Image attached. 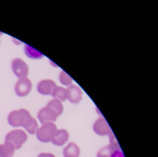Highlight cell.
<instances>
[{"instance_id":"cell-13","label":"cell","mask_w":158,"mask_h":157,"mask_svg":"<svg viewBox=\"0 0 158 157\" xmlns=\"http://www.w3.org/2000/svg\"><path fill=\"white\" fill-rule=\"evenodd\" d=\"M51 95L55 99L58 100L61 102H64L67 99V89L62 87H56Z\"/></svg>"},{"instance_id":"cell-16","label":"cell","mask_w":158,"mask_h":157,"mask_svg":"<svg viewBox=\"0 0 158 157\" xmlns=\"http://www.w3.org/2000/svg\"><path fill=\"white\" fill-rule=\"evenodd\" d=\"M60 80L62 85L70 86L72 85L73 79L64 71H62L60 75Z\"/></svg>"},{"instance_id":"cell-14","label":"cell","mask_w":158,"mask_h":157,"mask_svg":"<svg viewBox=\"0 0 158 157\" xmlns=\"http://www.w3.org/2000/svg\"><path fill=\"white\" fill-rule=\"evenodd\" d=\"M24 51L26 55L31 59H40L44 56L42 53L26 44L25 45Z\"/></svg>"},{"instance_id":"cell-22","label":"cell","mask_w":158,"mask_h":157,"mask_svg":"<svg viewBox=\"0 0 158 157\" xmlns=\"http://www.w3.org/2000/svg\"><path fill=\"white\" fill-rule=\"evenodd\" d=\"M2 34H3V33H2V32H0V36H1L2 35Z\"/></svg>"},{"instance_id":"cell-1","label":"cell","mask_w":158,"mask_h":157,"mask_svg":"<svg viewBox=\"0 0 158 157\" xmlns=\"http://www.w3.org/2000/svg\"><path fill=\"white\" fill-rule=\"evenodd\" d=\"M57 130V126L52 122L45 123L37 130V137L41 142H51L54 138Z\"/></svg>"},{"instance_id":"cell-7","label":"cell","mask_w":158,"mask_h":157,"mask_svg":"<svg viewBox=\"0 0 158 157\" xmlns=\"http://www.w3.org/2000/svg\"><path fill=\"white\" fill-rule=\"evenodd\" d=\"M25 116L21 109L14 110L8 116V122L14 127L23 126L25 122Z\"/></svg>"},{"instance_id":"cell-17","label":"cell","mask_w":158,"mask_h":157,"mask_svg":"<svg viewBox=\"0 0 158 157\" xmlns=\"http://www.w3.org/2000/svg\"><path fill=\"white\" fill-rule=\"evenodd\" d=\"M38 124L35 118L33 124L29 128L26 129V130L31 134H35L36 133L37 130H38Z\"/></svg>"},{"instance_id":"cell-4","label":"cell","mask_w":158,"mask_h":157,"mask_svg":"<svg viewBox=\"0 0 158 157\" xmlns=\"http://www.w3.org/2000/svg\"><path fill=\"white\" fill-rule=\"evenodd\" d=\"M12 68L15 75L20 79L26 77L29 72L27 64L20 58H17L13 60Z\"/></svg>"},{"instance_id":"cell-19","label":"cell","mask_w":158,"mask_h":157,"mask_svg":"<svg viewBox=\"0 0 158 157\" xmlns=\"http://www.w3.org/2000/svg\"><path fill=\"white\" fill-rule=\"evenodd\" d=\"M38 157H56L53 154L50 153H41Z\"/></svg>"},{"instance_id":"cell-23","label":"cell","mask_w":158,"mask_h":157,"mask_svg":"<svg viewBox=\"0 0 158 157\" xmlns=\"http://www.w3.org/2000/svg\"></svg>"},{"instance_id":"cell-6","label":"cell","mask_w":158,"mask_h":157,"mask_svg":"<svg viewBox=\"0 0 158 157\" xmlns=\"http://www.w3.org/2000/svg\"><path fill=\"white\" fill-rule=\"evenodd\" d=\"M93 130L96 134L100 136L108 135L112 132L109 124L102 117L99 118L94 123Z\"/></svg>"},{"instance_id":"cell-3","label":"cell","mask_w":158,"mask_h":157,"mask_svg":"<svg viewBox=\"0 0 158 157\" xmlns=\"http://www.w3.org/2000/svg\"><path fill=\"white\" fill-rule=\"evenodd\" d=\"M57 112L52 108L46 106L40 110L38 114L37 117L41 124L48 122H55L58 118Z\"/></svg>"},{"instance_id":"cell-11","label":"cell","mask_w":158,"mask_h":157,"mask_svg":"<svg viewBox=\"0 0 158 157\" xmlns=\"http://www.w3.org/2000/svg\"><path fill=\"white\" fill-rule=\"evenodd\" d=\"M64 157H79L80 149L78 145L73 142L69 143L63 150Z\"/></svg>"},{"instance_id":"cell-5","label":"cell","mask_w":158,"mask_h":157,"mask_svg":"<svg viewBox=\"0 0 158 157\" xmlns=\"http://www.w3.org/2000/svg\"><path fill=\"white\" fill-rule=\"evenodd\" d=\"M32 88V82L28 78H21L15 85V93L19 97H25L30 93Z\"/></svg>"},{"instance_id":"cell-9","label":"cell","mask_w":158,"mask_h":157,"mask_svg":"<svg viewBox=\"0 0 158 157\" xmlns=\"http://www.w3.org/2000/svg\"><path fill=\"white\" fill-rule=\"evenodd\" d=\"M56 83L52 80H44L40 81L37 86V90L43 95H52L53 89L57 87Z\"/></svg>"},{"instance_id":"cell-21","label":"cell","mask_w":158,"mask_h":157,"mask_svg":"<svg viewBox=\"0 0 158 157\" xmlns=\"http://www.w3.org/2000/svg\"><path fill=\"white\" fill-rule=\"evenodd\" d=\"M97 157H110L107 155H101V154H97Z\"/></svg>"},{"instance_id":"cell-12","label":"cell","mask_w":158,"mask_h":157,"mask_svg":"<svg viewBox=\"0 0 158 157\" xmlns=\"http://www.w3.org/2000/svg\"><path fill=\"white\" fill-rule=\"evenodd\" d=\"M15 150V147L12 143L5 141L4 144L0 145V157H12Z\"/></svg>"},{"instance_id":"cell-10","label":"cell","mask_w":158,"mask_h":157,"mask_svg":"<svg viewBox=\"0 0 158 157\" xmlns=\"http://www.w3.org/2000/svg\"><path fill=\"white\" fill-rule=\"evenodd\" d=\"M69 134L67 130L64 129L57 130L52 143L58 146H63L68 141Z\"/></svg>"},{"instance_id":"cell-18","label":"cell","mask_w":158,"mask_h":157,"mask_svg":"<svg viewBox=\"0 0 158 157\" xmlns=\"http://www.w3.org/2000/svg\"><path fill=\"white\" fill-rule=\"evenodd\" d=\"M110 140L111 145L113 146L116 149V150H118V149H120L119 144H118L114 135L113 134L112 132L110 134Z\"/></svg>"},{"instance_id":"cell-20","label":"cell","mask_w":158,"mask_h":157,"mask_svg":"<svg viewBox=\"0 0 158 157\" xmlns=\"http://www.w3.org/2000/svg\"><path fill=\"white\" fill-rule=\"evenodd\" d=\"M111 157H124V156L122 151H120L118 150L114 152Z\"/></svg>"},{"instance_id":"cell-8","label":"cell","mask_w":158,"mask_h":157,"mask_svg":"<svg viewBox=\"0 0 158 157\" xmlns=\"http://www.w3.org/2000/svg\"><path fill=\"white\" fill-rule=\"evenodd\" d=\"M67 99L73 104H77L82 99L83 92L79 87L71 85L67 89Z\"/></svg>"},{"instance_id":"cell-2","label":"cell","mask_w":158,"mask_h":157,"mask_svg":"<svg viewBox=\"0 0 158 157\" xmlns=\"http://www.w3.org/2000/svg\"><path fill=\"white\" fill-rule=\"evenodd\" d=\"M28 137L26 133L22 129H15L8 133L5 138V141L12 143L15 149L21 148L23 144L27 140Z\"/></svg>"},{"instance_id":"cell-15","label":"cell","mask_w":158,"mask_h":157,"mask_svg":"<svg viewBox=\"0 0 158 157\" xmlns=\"http://www.w3.org/2000/svg\"><path fill=\"white\" fill-rule=\"evenodd\" d=\"M47 106L52 108L57 112L59 116L63 112L64 107L61 102L58 100L54 99L50 101L48 103Z\"/></svg>"}]
</instances>
